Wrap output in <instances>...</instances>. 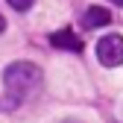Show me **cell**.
<instances>
[{"label": "cell", "instance_id": "4", "mask_svg": "<svg viewBox=\"0 0 123 123\" xmlns=\"http://www.w3.org/2000/svg\"><path fill=\"white\" fill-rule=\"evenodd\" d=\"M50 44L59 47V50H70V53H79V50H82V41L76 38V32H70V29L53 32V35H50Z\"/></svg>", "mask_w": 123, "mask_h": 123}, {"label": "cell", "instance_id": "1", "mask_svg": "<svg viewBox=\"0 0 123 123\" xmlns=\"http://www.w3.org/2000/svg\"><path fill=\"white\" fill-rule=\"evenodd\" d=\"M3 85H6V94L15 103H21L41 85V68L32 62H12L3 70Z\"/></svg>", "mask_w": 123, "mask_h": 123}, {"label": "cell", "instance_id": "5", "mask_svg": "<svg viewBox=\"0 0 123 123\" xmlns=\"http://www.w3.org/2000/svg\"><path fill=\"white\" fill-rule=\"evenodd\" d=\"M6 3H9V6H12L15 12H26L29 6H32V3H35V0H6Z\"/></svg>", "mask_w": 123, "mask_h": 123}, {"label": "cell", "instance_id": "3", "mask_svg": "<svg viewBox=\"0 0 123 123\" xmlns=\"http://www.w3.org/2000/svg\"><path fill=\"white\" fill-rule=\"evenodd\" d=\"M111 21V12L103 9V6H88L85 15H82V26L85 29H97V26H105Z\"/></svg>", "mask_w": 123, "mask_h": 123}, {"label": "cell", "instance_id": "8", "mask_svg": "<svg viewBox=\"0 0 123 123\" xmlns=\"http://www.w3.org/2000/svg\"><path fill=\"white\" fill-rule=\"evenodd\" d=\"M62 123H79V120H62Z\"/></svg>", "mask_w": 123, "mask_h": 123}, {"label": "cell", "instance_id": "2", "mask_svg": "<svg viewBox=\"0 0 123 123\" xmlns=\"http://www.w3.org/2000/svg\"><path fill=\"white\" fill-rule=\"evenodd\" d=\"M97 59H100V65H105V68L123 65V35H117V32L103 35L97 41Z\"/></svg>", "mask_w": 123, "mask_h": 123}, {"label": "cell", "instance_id": "7", "mask_svg": "<svg viewBox=\"0 0 123 123\" xmlns=\"http://www.w3.org/2000/svg\"><path fill=\"white\" fill-rule=\"evenodd\" d=\"M109 3H114V6H123V0H109Z\"/></svg>", "mask_w": 123, "mask_h": 123}, {"label": "cell", "instance_id": "6", "mask_svg": "<svg viewBox=\"0 0 123 123\" xmlns=\"http://www.w3.org/2000/svg\"><path fill=\"white\" fill-rule=\"evenodd\" d=\"M3 29H6V21H3V15H0V32H3Z\"/></svg>", "mask_w": 123, "mask_h": 123}]
</instances>
